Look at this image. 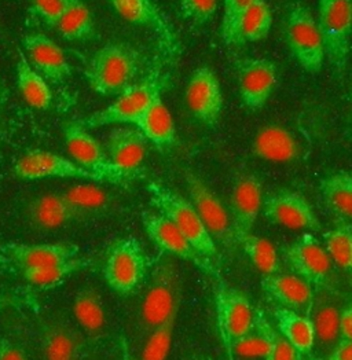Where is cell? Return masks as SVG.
<instances>
[{
    "instance_id": "25",
    "label": "cell",
    "mask_w": 352,
    "mask_h": 360,
    "mask_svg": "<svg viewBox=\"0 0 352 360\" xmlns=\"http://www.w3.org/2000/svg\"><path fill=\"white\" fill-rule=\"evenodd\" d=\"M146 138L135 127L115 128L106 141V154L113 165L127 172H142L141 165L147 155Z\"/></svg>"
},
{
    "instance_id": "16",
    "label": "cell",
    "mask_w": 352,
    "mask_h": 360,
    "mask_svg": "<svg viewBox=\"0 0 352 360\" xmlns=\"http://www.w3.org/2000/svg\"><path fill=\"white\" fill-rule=\"evenodd\" d=\"M235 70L242 106L249 112L263 109L277 87V65L267 58L246 57L237 60Z\"/></svg>"
},
{
    "instance_id": "4",
    "label": "cell",
    "mask_w": 352,
    "mask_h": 360,
    "mask_svg": "<svg viewBox=\"0 0 352 360\" xmlns=\"http://www.w3.org/2000/svg\"><path fill=\"white\" fill-rule=\"evenodd\" d=\"M151 264L139 240L118 238L105 253L102 274L109 289L128 297L145 283Z\"/></svg>"
},
{
    "instance_id": "28",
    "label": "cell",
    "mask_w": 352,
    "mask_h": 360,
    "mask_svg": "<svg viewBox=\"0 0 352 360\" xmlns=\"http://www.w3.org/2000/svg\"><path fill=\"white\" fill-rule=\"evenodd\" d=\"M147 142L158 150H170L176 143V127L172 115L163 101L161 92L154 96L144 116L137 122Z\"/></svg>"
},
{
    "instance_id": "48",
    "label": "cell",
    "mask_w": 352,
    "mask_h": 360,
    "mask_svg": "<svg viewBox=\"0 0 352 360\" xmlns=\"http://www.w3.org/2000/svg\"><path fill=\"white\" fill-rule=\"evenodd\" d=\"M8 99H10V90L6 86V83L0 79V139L3 135V122H4V115H6Z\"/></svg>"
},
{
    "instance_id": "7",
    "label": "cell",
    "mask_w": 352,
    "mask_h": 360,
    "mask_svg": "<svg viewBox=\"0 0 352 360\" xmlns=\"http://www.w3.org/2000/svg\"><path fill=\"white\" fill-rule=\"evenodd\" d=\"M63 141L70 158L80 167L99 176L103 183L124 184L137 179L141 172H127L113 165L105 148L76 121L63 125Z\"/></svg>"
},
{
    "instance_id": "49",
    "label": "cell",
    "mask_w": 352,
    "mask_h": 360,
    "mask_svg": "<svg viewBox=\"0 0 352 360\" xmlns=\"http://www.w3.org/2000/svg\"><path fill=\"white\" fill-rule=\"evenodd\" d=\"M120 360H139L134 355L131 344L124 335L120 337Z\"/></svg>"
},
{
    "instance_id": "31",
    "label": "cell",
    "mask_w": 352,
    "mask_h": 360,
    "mask_svg": "<svg viewBox=\"0 0 352 360\" xmlns=\"http://www.w3.org/2000/svg\"><path fill=\"white\" fill-rule=\"evenodd\" d=\"M15 83L24 101L30 108L37 110H47L53 103V91L49 82L36 72L23 51L15 63Z\"/></svg>"
},
{
    "instance_id": "18",
    "label": "cell",
    "mask_w": 352,
    "mask_h": 360,
    "mask_svg": "<svg viewBox=\"0 0 352 360\" xmlns=\"http://www.w3.org/2000/svg\"><path fill=\"white\" fill-rule=\"evenodd\" d=\"M121 18L132 25L151 30L164 50L177 56L180 53V40L168 18L161 13L154 0H108Z\"/></svg>"
},
{
    "instance_id": "34",
    "label": "cell",
    "mask_w": 352,
    "mask_h": 360,
    "mask_svg": "<svg viewBox=\"0 0 352 360\" xmlns=\"http://www.w3.org/2000/svg\"><path fill=\"white\" fill-rule=\"evenodd\" d=\"M91 259L82 257L79 255L77 257L61 262L49 267L20 271L18 275H21L25 282L40 290H50L63 285L75 274L91 267Z\"/></svg>"
},
{
    "instance_id": "12",
    "label": "cell",
    "mask_w": 352,
    "mask_h": 360,
    "mask_svg": "<svg viewBox=\"0 0 352 360\" xmlns=\"http://www.w3.org/2000/svg\"><path fill=\"white\" fill-rule=\"evenodd\" d=\"M215 316L219 334L232 349L252 326L256 309L245 293L219 281L215 288Z\"/></svg>"
},
{
    "instance_id": "29",
    "label": "cell",
    "mask_w": 352,
    "mask_h": 360,
    "mask_svg": "<svg viewBox=\"0 0 352 360\" xmlns=\"http://www.w3.org/2000/svg\"><path fill=\"white\" fill-rule=\"evenodd\" d=\"M73 315L80 330L89 341H98L106 328V309L101 292L92 286H82L73 299Z\"/></svg>"
},
{
    "instance_id": "32",
    "label": "cell",
    "mask_w": 352,
    "mask_h": 360,
    "mask_svg": "<svg viewBox=\"0 0 352 360\" xmlns=\"http://www.w3.org/2000/svg\"><path fill=\"white\" fill-rule=\"evenodd\" d=\"M323 202L337 220L351 221L352 176L348 171H336L326 175L320 183Z\"/></svg>"
},
{
    "instance_id": "44",
    "label": "cell",
    "mask_w": 352,
    "mask_h": 360,
    "mask_svg": "<svg viewBox=\"0 0 352 360\" xmlns=\"http://www.w3.org/2000/svg\"><path fill=\"white\" fill-rule=\"evenodd\" d=\"M27 296L21 290L0 288V314L8 309L23 308L27 305Z\"/></svg>"
},
{
    "instance_id": "8",
    "label": "cell",
    "mask_w": 352,
    "mask_h": 360,
    "mask_svg": "<svg viewBox=\"0 0 352 360\" xmlns=\"http://www.w3.org/2000/svg\"><path fill=\"white\" fill-rule=\"evenodd\" d=\"M317 22L322 33L326 58L334 72L343 76L351 49V0H320Z\"/></svg>"
},
{
    "instance_id": "50",
    "label": "cell",
    "mask_w": 352,
    "mask_h": 360,
    "mask_svg": "<svg viewBox=\"0 0 352 360\" xmlns=\"http://www.w3.org/2000/svg\"><path fill=\"white\" fill-rule=\"evenodd\" d=\"M0 272H4V274H15L14 269L11 267V264L8 263V260L0 253Z\"/></svg>"
},
{
    "instance_id": "22",
    "label": "cell",
    "mask_w": 352,
    "mask_h": 360,
    "mask_svg": "<svg viewBox=\"0 0 352 360\" xmlns=\"http://www.w3.org/2000/svg\"><path fill=\"white\" fill-rule=\"evenodd\" d=\"M24 216L30 229L37 233H53L80 223L62 193H46L33 197L25 205Z\"/></svg>"
},
{
    "instance_id": "35",
    "label": "cell",
    "mask_w": 352,
    "mask_h": 360,
    "mask_svg": "<svg viewBox=\"0 0 352 360\" xmlns=\"http://www.w3.org/2000/svg\"><path fill=\"white\" fill-rule=\"evenodd\" d=\"M54 30L68 41H89L96 36L92 13L83 0H72L69 3Z\"/></svg>"
},
{
    "instance_id": "11",
    "label": "cell",
    "mask_w": 352,
    "mask_h": 360,
    "mask_svg": "<svg viewBox=\"0 0 352 360\" xmlns=\"http://www.w3.org/2000/svg\"><path fill=\"white\" fill-rule=\"evenodd\" d=\"M142 224L149 240L161 250L163 255L184 260L208 275L219 278L215 262L200 255L189 240L161 213L156 210L144 212Z\"/></svg>"
},
{
    "instance_id": "6",
    "label": "cell",
    "mask_w": 352,
    "mask_h": 360,
    "mask_svg": "<svg viewBox=\"0 0 352 360\" xmlns=\"http://www.w3.org/2000/svg\"><path fill=\"white\" fill-rule=\"evenodd\" d=\"M285 40L296 62L308 73L322 70L326 58L322 33L308 7L294 3L285 18Z\"/></svg>"
},
{
    "instance_id": "43",
    "label": "cell",
    "mask_w": 352,
    "mask_h": 360,
    "mask_svg": "<svg viewBox=\"0 0 352 360\" xmlns=\"http://www.w3.org/2000/svg\"><path fill=\"white\" fill-rule=\"evenodd\" d=\"M264 360H301L300 354L274 328Z\"/></svg>"
},
{
    "instance_id": "19",
    "label": "cell",
    "mask_w": 352,
    "mask_h": 360,
    "mask_svg": "<svg viewBox=\"0 0 352 360\" xmlns=\"http://www.w3.org/2000/svg\"><path fill=\"white\" fill-rule=\"evenodd\" d=\"M0 253L18 274L28 269H42L66 262L80 255V248L72 242L20 243L6 242L0 245Z\"/></svg>"
},
{
    "instance_id": "17",
    "label": "cell",
    "mask_w": 352,
    "mask_h": 360,
    "mask_svg": "<svg viewBox=\"0 0 352 360\" xmlns=\"http://www.w3.org/2000/svg\"><path fill=\"white\" fill-rule=\"evenodd\" d=\"M184 99L190 113L200 124L208 128L218 125L223 112V92L219 79L209 66H199L190 75Z\"/></svg>"
},
{
    "instance_id": "40",
    "label": "cell",
    "mask_w": 352,
    "mask_h": 360,
    "mask_svg": "<svg viewBox=\"0 0 352 360\" xmlns=\"http://www.w3.org/2000/svg\"><path fill=\"white\" fill-rule=\"evenodd\" d=\"M179 6L182 17L197 27L212 21L219 8L218 0H179Z\"/></svg>"
},
{
    "instance_id": "13",
    "label": "cell",
    "mask_w": 352,
    "mask_h": 360,
    "mask_svg": "<svg viewBox=\"0 0 352 360\" xmlns=\"http://www.w3.org/2000/svg\"><path fill=\"white\" fill-rule=\"evenodd\" d=\"M42 360H84L89 349L87 335L63 316H49L39 322Z\"/></svg>"
},
{
    "instance_id": "21",
    "label": "cell",
    "mask_w": 352,
    "mask_h": 360,
    "mask_svg": "<svg viewBox=\"0 0 352 360\" xmlns=\"http://www.w3.org/2000/svg\"><path fill=\"white\" fill-rule=\"evenodd\" d=\"M24 56L30 66L49 83L61 84L72 75V65L65 51L44 33H28L23 37Z\"/></svg>"
},
{
    "instance_id": "46",
    "label": "cell",
    "mask_w": 352,
    "mask_h": 360,
    "mask_svg": "<svg viewBox=\"0 0 352 360\" xmlns=\"http://www.w3.org/2000/svg\"><path fill=\"white\" fill-rule=\"evenodd\" d=\"M339 340L352 341V304L346 302L341 307L339 316Z\"/></svg>"
},
{
    "instance_id": "47",
    "label": "cell",
    "mask_w": 352,
    "mask_h": 360,
    "mask_svg": "<svg viewBox=\"0 0 352 360\" xmlns=\"http://www.w3.org/2000/svg\"><path fill=\"white\" fill-rule=\"evenodd\" d=\"M323 360H352L351 340H339Z\"/></svg>"
},
{
    "instance_id": "3",
    "label": "cell",
    "mask_w": 352,
    "mask_h": 360,
    "mask_svg": "<svg viewBox=\"0 0 352 360\" xmlns=\"http://www.w3.org/2000/svg\"><path fill=\"white\" fill-rule=\"evenodd\" d=\"M146 188L150 204L156 212L167 217L200 255L215 262L218 257V246L206 231L193 204L158 181H150Z\"/></svg>"
},
{
    "instance_id": "23",
    "label": "cell",
    "mask_w": 352,
    "mask_h": 360,
    "mask_svg": "<svg viewBox=\"0 0 352 360\" xmlns=\"http://www.w3.org/2000/svg\"><path fill=\"white\" fill-rule=\"evenodd\" d=\"M262 289L274 301L278 308L308 315L313 300L314 288L294 272H277L262 276Z\"/></svg>"
},
{
    "instance_id": "38",
    "label": "cell",
    "mask_w": 352,
    "mask_h": 360,
    "mask_svg": "<svg viewBox=\"0 0 352 360\" xmlns=\"http://www.w3.org/2000/svg\"><path fill=\"white\" fill-rule=\"evenodd\" d=\"M274 328L270 325L268 319L264 316L262 311H256L255 321L249 330L246 331L239 340H237L232 351L241 356H258L264 358Z\"/></svg>"
},
{
    "instance_id": "1",
    "label": "cell",
    "mask_w": 352,
    "mask_h": 360,
    "mask_svg": "<svg viewBox=\"0 0 352 360\" xmlns=\"http://www.w3.org/2000/svg\"><path fill=\"white\" fill-rule=\"evenodd\" d=\"M145 282L134 330L137 349L141 348L147 335L158 325L176 311H180L182 302V278L171 256L160 255L153 262Z\"/></svg>"
},
{
    "instance_id": "36",
    "label": "cell",
    "mask_w": 352,
    "mask_h": 360,
    "mask_svg": "<svg viewBox=\"0 0 352 360\" xmlns=\"http://www.w3.org/2000/svg\"><path fill=\"white\" fill-rule=\"evenodd\" d=\"M238 246L262 276L282 271L281 257L277 248L264 237L251 233L239 240Z\"/></svg>"
},
{
    "instance_id": "41",
    "label": "cell",
    "mask_w": 352,
    "mask_h": 360,
    "mask_svg": "<svg viewBox=\"0 0 352 360\" xmlns=\"http://www.w3.org/2000/svg\"><path fill=\"white\" fill-rule=\"evenodd\" d=\"M258 0H223V17L220 24V36L230 46L235 25L239 17Z\"/></svg>"
},
{
    "instance_id": "45",
    "label": "cell",
    "mask_w": 352,
    "mask_h": 360,
    "mask_svg": "<svg viewBox=\"0 0 352 360\" xmlns=\"http://www.w3.org/2000/svg\"><path fill=\"white\" fill-rule=\"evenodd\" d=\"M0 360H28V356L20 345L0 335Z\"/></svg>"
},
{
    "instance_id": "42",
    "label": "cell",
    "mask_w": 352,
    "mask_h": 360,
    "mask_svg": "<svg viewBox=\"0 0 352 360\" xmlns=\"http://www.w3.org/2000/svg\"><path fill=\"white\" fill-rule=\"evenodd\" d=\"M70 1L72 0H30V10L44 25L54 28Z\"/></svg>"
},
{
    "instance_id": "10",
    "label": "cell",
    "mask_w": 352,
    "mask_h": 360,
    "mask_svg": "<svg viewBox=\"0 0 352 360\" xmlns=\"http://www.w3.org/2000/svg\"><path fill=\"white\" fill-rule=\"evenodd\" d=\"M13 174L17 179L25 181L65 179L103 183L99 176L80 167L72 158L42 149L27 151L20 157L13 167Z\"/></svg>"
},
{
    "instance_id": "33",
    "label": "cell",
    "mask_w": 352,
    "mask_h": 360,
    "mask_svg": "<svg viewBox=\"0 0 352 360\" xmlns=\"http://www.w3.org/2000/svg\"><path fill=\"white\" fill-rule=\"evenodd\" d=\"M272 27V13L265 0L253 3L238 20L230 46L256 43L265 39Z\"/></svg>"
},
{
    "instance_id": "26",
    "label": "cell",
    "mask_w": 352,
    "mask_h": 360,
    "mask_svg": "<svg viewBox=\"0 0 352 360\" xmlns=\"http://www.w3.org/2000/svg\"><path fill=\"white\" fill-rule=\"evenodd\" d=\"M252 153L264 161L291 164L300 160L301 146L288 128L270 124L258 131L252 142Z\"/></svg>"
},
{
    "instance_id": "24",
    "label": "cell",
    "mask_w": 352,
    "mask_h": 360,
    "mask_svg": "<svg viewBox=\"0 0 352 360\" xmlns=\"http://www.w3.org/2000/svg\"><path fill=\"white\" fill-rule=\"evenodd\" d=\"M341 307V297L329 283L314 290V300L308 316L315 331V348H321L323 354H327L339 341V316Z\"/></svg>"
},
{
    "instance_id": "14",
    "label": "cell",
    "mask_w": 352,
    "mask_h": 360,
    "mask_svg": "<svg viewBox=\"0 0 352 360\" xmlns=\"http://www.w3.org/2000/svg\"><path fill=\"white\" fill-rule=\"evenodd\" d=\"M282 259L291 272L310 283L314 290L329 283L333 263L329 259L322 242L306 231L292 243L282 248Z\"/></svg>"
},
{
    "instance_id": "5",
    "label": "cell",
    "mask_w": 352,
    "mask_h": 360,
    "mask_svg": "<svg viewBox=\"0 0 352 360\" xmlns=\"http://www.w3.org/2000/svg\"><path fill=\"white\" fill-rule=\"evenodd\" d=\"M161 91L163 83L158 75H151L118 94V98L102 110H98L76 122L87 131L109 125L135 127L154 96Z\"/></svg>"
},
{
    "instance_id": "9",
    "label": "cell",
    "mask_w": 352,
    "mask_h": 360,
    "mask_svg": "<svg viewBox=\"0 0 352 360\" xmlns=\"http://www.w3.org/2000/svg\"><path fill=\"white\" fill-rule=\"evenodd\" d=\"M184 179L190 197L189 201L197 210L206 231L216 246L222 245L227 250H234L238 242L229 210L197 175L186 172Z\"/></svg>"
},
{
    "instance_id": "30",
    "label": "cell",
    "mask_w": 352,
    "mask_h": 360,
    "mask_svg": "<svg viewBox=\"0 0 352 360\" xmlns=\"http://www.w3.org/2000/svg\"><path fill=\"white\" fill-rule=\"evenodd\" d=\"M275 330L278 331L300 356L311 355L315 349V331L308 315L277 308L274 311Z\"/></svg>"
},
{
    "instance_id": "39",
    "label": "cell",
    "mask_w": 352,
    "mask_h": 360,
    "mask_svg": "<svg viewBox=\"0 0 352 360\" xmlns=\"http://www.w3.org/2000/svg\"><path fill=\"white\" fill-rule=\"evenodd\" d=\"M179 311L167 318L161 325L151 331L141 345L139 360H165L172 344V337L175 331L176 321Z\"/></svg>"
},
{
    "instance_id": "27",
    "label": "cell",
    "mask_w": 352,
    "mask_h": 360,
    "mask_svg": "<svg viewBox=\"0 0 352 360\" xmlns=\"http://www.w3.org/2000/svg\"><path fill=\"white\" fill-rule=\"evenodd\" d=\"M62 194L76 212L80 223L109 216L116 210L115 197L101 187L99 183L83 181L69 187Z\"/></svg>"
},
{
    "instance_id": "20",
    "label": "cell",
    "mask_w": 352,
    "mask_h": 360,
    "mask_svg": "<svg viewBox=\"0 0 352 360\" xmlns=\"http://www.w3.org/2000/svg\"><path fill=\"white\" fill-rule=\"evenodd\" d=\"M263 184L255 174H245L235 180L229 213L233 221L237 242L252 233L263 205Z\"/></svg>"
},
{
    "instance_id": "37",
    "label": "cell",
    "mask_w": 352,
    "mask_h": 360,
    "mask_svg": "<svg viewBox=\"0 0 352 360\" xmlns=\"http://www.w3.org/2000/svg\"><path fill=\"white\" fill-rule=\"evenodd\" d=\"M322 245L332 263L350 274L352 270L351 221L337 220L336 226L323 234Z\"/></svg>"
},
{
    "instance_id": "15",
    "label": "cell",
    "mask_w": 352,
    "mask_h": 360,
    "mask_svg": "<svg viewBox=\"0 0 352 360\" xmlns=\"http://www.w3.org/2000/svg\"><path fill=\"white\" fill-rule=\"evenodd\" d=\"M262 213L271 224L291 230L315 233L322 227L308 200L300 193L288 188H279L264 195Z\"/></svg>"
},
{
    "instance_id": "2",
    "label": "cell",
    "mask_w": 352,
    "mask_h": 360,
    "mask_svg": "<svg viewBox=\"0 0 352 360\" xmlns=\"http://www.w3.org/2000/svg\"><path fill=\"white\" fill-rule=\"evenodd\" d=\"M144 57L127 43H109L88 60L84 77L91 90L102 96H118L130 89L142 73Z\"/></svg>"
}]
</instances>
